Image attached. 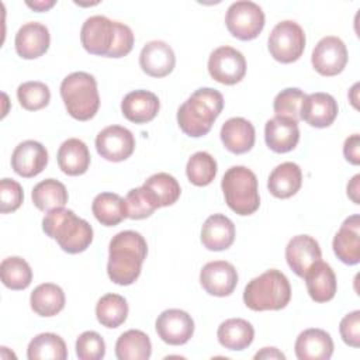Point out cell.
Here are the masks:
<instances>
[{
	"instance_id": "4dcf8cb0",
	"label": "cell",
	"mask_w": 360,
	"mask_h": 360,
	"mask_svg": "<svg viewBox=\"0 0 360 360\" xmlns=\"http://www.w3.org/2000/svg\"><path fill=\"white\" fill-rule=\"evenodd\" d=\"M30 304L32 311L39 316H53L65 307V292L53 283H44L34 288Z\"/></svg>"
},
{
	"instance_id": "836d02e7",
	"label": "cell",
	"mask_w": 360,
	"mask_h": 360,
	"mask_svg": "<svg viewBox=\"0 0 360 360\" xmlns=\"http://www.w3.org/2000/svg\"><path fill=\"white\" fill-rule=\"evenodd\" d=\"M28 360H65L68 349L65 340L51 332L37 335L27 347Z\"/></svg>"
},
{
	"instance_id": "ab89813d",
	"label": "cell",
	"mask_w": 360,
	"mask_h": 360,
	"mask_svg": "<svg viewBox=\"0 0 360 360\" xmlns=\"http://www.w3.org/2000/svg\"><path fill=\"white\" fill-rule=\"evenodd\" d=\"M305 93L301 89L297 87H288L281 90L274 101H273V110L277 117H284L290 118L294 121H300V112H301V105L305 98Z\"/></svg>"
},
{
	"instance_id": "8992f818",
	"label": "cell",
	"mask_w": 360,
	"mask_h": 360,
	"mask_svg": "<svg viewBox=\"0 0 360 360\" xmlns=\"http://www.w3.org/2000/svg\"><path fill=\"white\" fill-rule=\"evenodd\" d=\"M225 202L238 215H250L260 205L256 174L245 166L229 167L221 181Z\"/></svg>"
},
{
	"instance_id": "bcb514c9",
	"label": "cell",
	"mask_w": 360,
	"mask_h": 360,
	"mask_svg": "<svg viewBox=\"0 0 360 360\" xmlns=\"http://www.w3.org/2000/svg\"><path fill=\"white\" fill-rule=\"evenodd\" d=\"M343 155L347 162L352 165L360 163V136L359 134H353L349 138H346L343 143Z\"/></svg>"
},
{
	"instance_id": "30bf717a",
	"label": "cell",
	"mask_w": 360,
	"mask_h": 360,
	"mask_svg": "<svg viewBox=\"0 0 360 360\" xmlns=\"http://www.w3.org/2000/svg\"><path fill=\"white\" fill-rule=\"evenodd\" d=\"M208 73L218 83L236 84L245 77L246 59L232 46H219L208 58Z\"/></svg>"
},
{
	"instance_id": "7dc6e473",
	"label": "cell",
	"mask_w": 360,
	"mask_h": 360,
	"mask_svg": "<svg viewBox=\"0 0 360 360\" xmlns=\"http://www.w3.org/2000/svg\"><path fill=\"white\" fill-rule=\"evenodd\" d=\"M255 359L256 360H259V359H266V360H269V359L270 360L278 359V360H284L285 356L280 350H277L276 347H263L260 352H257L255 354Z\"/></svg>"
},
{
	"instance_id": "cb8c5ba5",
	"label": "cell",
	"mask_w": 360,
	"mask_h": 360,
	"mask_svg": "<svg viewBox=\"0 0 360 360\" xmlns=\"http://www.w3.org/2000/svg\"><path fill=\"white\" fill-rule=\"evenodd\" d=\"M219 135L224 146L235 155L249 152L253 148L256 138L253 124L242 117L226 120L221 127Z\"/></svg>"
},
{
	"instance_id": "ac0fdd59",
	"label": "cell",
	"mask_w": 360,
	"mask_h": 360,
	"mask_svg": "<svg viewBox=\"0 0 360 360\" xmlns=\"http://www.w3.org/2000/svg\"><path fill=\"white\" fill-rule=\"evenodd\" d=\"M321 259L319 243L309 235H297L287 243L285 260L298 277H304L307 270Z\"/></svg>"
},
{
	"instance_id": "d4e9b609",
	"label": "cell",
	"mask_w": 360,
	"mask_h": 360,
	"mask_svg": "<svg viewBox=\"0 0 360 360\" xmlns=\"http://www.w3.org/2000/svg\"><path fill=\"white\" fill-rule=\"evenodd\" d=\"M235 240V225L224 214L210 215L201 228V243L212 252L228 249Z\"/></svg>"
},
{
	"instance_id": "9a60e30c",
	"label": "cell",
	"mask_w": 360,
	"mask_h": 360,
	"mask_svg": "<svg viewBox=\"0 0 360 360\" xmlns=\"http://www.w3.org/2000/svg\"><path fill=\"white\" fill-rule=\"evenodd\" d=\"M48 165V150L37 141H24L18 143L11 155L13 170L25 179L39 174Z\"/></svg>"
},
{
	"instance_id": "44dd1931",
	"label": "cell",
	"mask_w": 360,
	"mask_h": 360,
	"mask_svg": "<svg viewBox=\"0 0 360 360\" xmlns=\"http://www.w3.org/2000/svg\"><path fill=\"white\" fill-rule=\"evenodd\" d=\"M266 145L276 153L292 150L300 141L298 122L284 117H273L264 125Z\"/></svg>"
},
{
	"instance_id": "5b68a950",
	"label": "cell",
	"mask_w": 360,
	"mask_h": 360,
	"mask_svg": "<svg viewBox=\"0 0 360 360\" xmlns=\"http://www.w3.org/2000/svg\"><path fill=\"white\" fill-rule=\"evenodd\" d=\"M60 97L69 115L77 121H89L100 107V96L94 76L73 72L60 83Z\"/></svg>"
},
{
	"instance_id": "603a6c76",
	"label": "cell",
	"mask_w": 360,
	"mask_h": 360,
	"mask_svg": "<svg viewBox=\"0 0 360 360\" xmlns=\"http://www.w3.org/2000/svg\"><path fill=\"white\" fill-rule=\"evenodd\" d=\"M294 349L298 360H328L333 353V340L326 330L311 328L298 335Z\"/></svg>"
},
{
	"instance_id": "ee69618b",
	"label": "cell",
	"mask_w": 360,
	"mask_h": 360,
	"mask_svg": "<svg viewBox=\"0 0 360 360\" xmlns=\"http://www.w3.org/2000/svg\"><path fill=\"white\" fill-rule=\"evenodd\" d=\"M343 342L352 347L360 346V311H353L343 316L339 325Z\"/></svg>"
},
{
	"instance_id": "60d3db41",
	"label": "cell",
	"mask_w": 360,
	"mask_h": 360,
	"mask_svg": "<svg viewBox=\"0 0 360 360\" xmlns=\"http://www.w3.org/2000/svg\"><path fill=\"white\" fill-rule=\"evenodd\" d=\"M125 204L128 218L131 219L148 218L155 212V210H158V205L142 186L128 191L125 197Z\"/></svg>"
},
{
	"instance_id": "f35d334b",
	"label": "cell",
	"mask_w": 360,
	"mask_h": 360,
	"mask_svg": "<svg viewBox=\"0 0 360 360\" xmlns=\"http://www.w3.org/2000/svg\"><path fill=\"white\" fill-rule=\"evenodd\" d=\"M17 98L22 108L38 111L49 104L51 90L42 82H25L17 89Z\"/></svg>"
},
{
	"instance_id": "2e32d148",
	"label": "cell",
	"mask_w": 360,
	"mask_h": 360,
	"mask_svg": "<svg viewBox=\"0 0 360 360\" xmlns=\"http://www.w3.org/2000/svg\"><path fill=\"white\" fill-rule=\"evenodd\" d=\"M339 107L336 100L322 91L307 94L300 112V120H304L308 125L315 128L329 127L338 117Z\"/></svg>"
},
{
	"instance_id": "ffe728a7",
	"label": "cell",
	"mask_w": 360,
	"mask_h": 360,
	"mask_svg": "<svg viewBox=\"0 0 360 360\" xmlns=\"http://www.w3.org/2000/svg\"><path fill=\"white\" fill-rule=\"evenodd\" d=\"M176 56L172 46L163 41L148 42L139 53L141 69L152 77H165L174 69Z\"/></svg>"
},
{
	"instance_id": "3957f363",
	"label": "cell",
	"mask_w": 360,
	"mask_h": 360,
	"mask_svg": "<svg viewBox=\"0 0 360 360\" xmlns=\"http://www.w3.org/2000/svg\"><path fill=\"white\" fill-rule=\"evenodd\" d=\"M44 232L55 239L59 248L70 255L84 252L93 242L91 225L79 218L72 210L56 208L45 214L42 219Z\"/></svg>"
},
{
	"instance_id": "83f0119b",
	"label": "cell",
	"mask_w": 360,
	"mask_h": 360,
	"mask_svg": "<svg viewBox=\"0 0 360 360\" xmlns=\"http://www.w3.org/2000/svg\"><path fill=\"white\" fill-rule=\"evenodd\" d=\"M302 173L297 163L284 162L273 169L267 180V188L276 198H290L301 188Z\"/></svg>"
},
{
	"instance_id": "f1b7e54d",
	"label": "cell",
	"mask_w": 360,
	"mask_h": 360,
	"mask_svg": "<svg viewBox=\"0 0 360 360\" xmlns=\"http://www.w3.org/2000/svg\"><path fill=\"white\" fill-rule=\"evenodd\" d=\"M217 338L219 345L228 350H243L252 345L255 329L246 319L231 318L218 326Z\"/></svg>"
},
{
	"instance_id": "f546056e",
	"label": "cell",
	"mask_w": 360,
	"mask_h": 360,
	"mask_svg": "<svg viewBox=\"0 0 360 360\" xmlns=\"http://www.w3.org/2000/svg\"><path fill=\"white\" fill-rule=\"evenodd\" d=\"M91 211L96 219L104 226H115L128 218L127 204L122 197L115 193H100L94 197Z\"/></svg>"
},
{
	"instance_id": "f6af8a7d",
	"label": "cell",
	"mask_w": 360,
	"mask_h": 360,
	"mask_svg": "<svg viewBox=\"0 0 360 360\" xmlns=\"http://www.w3.org/2000/svg\"><path fill=\"white\" fill-rule=\"evenodd\" d=\"M134 41L135 37L132 30L127 24L117 21V37L108 58H122L128 55L134 48Z\"/></svg>"
},
{
	"instance_id": "74e56055",
	"label": "cell",
	"mask_w": 360,
	"mask_h": 360,
	"mask_svg": "<svg viewBox=\"0 0 360 360\" xmlns=\"http://www.w3.org/2000/svg\"><path fill=\"white\" fill-rule=\"evenodd\" d=\"M186 174L191 184L204 187L212 183L217 176V160L208 152L200 150L191 155L186 165Z\"/></svg>"
},
{
	"instance_id": "7bdbcfd3",
	"label": "cell",
	"mask_w": 360,
	"mask_h": 360,
	"mask_svg": "<svg viewBox=\"0 0 360 360\" xmlns=\"http://www.w3.org/2000/svg\"><path fill=\"white\" fill-rule=\"evenodd\" d=\"M24 200V191L18 181L13 179H1L0 181V212L8 214L20 208Z\"/></svg>"
},
{
	"instance_id": "d6a6232c",
	"label": "cell",
	"mask_w": 360,
	"mask_h": 360,
	"mask_svg": "<svg viewBox=\"0 0 360 360\" xmlns=\"http://www.w3.org/2000/svg\"><path fill=\"white\" fill-rule=\"evenodd\" d=\"M31 198L34 205L44 212L65 207L68 202V191L63 183L55 179H45L34 186Z\"/></svg>"
},
{
	"instance_id": "1f68e13d",
	"label": "cell",
	"mask_w": 360,
	"mask_h": 360,
	"mask_svg": "<svg viewBox=\"0 0 360 360\" xmlns=\"http://www.w3.org/2000/svg\"><path fill=\"white\" fill-rule=\"evenodd\" d=\"M150 353V339L139 329H129L117 339L115 356L118 360H148Z\"/></svg>"
},
{
	"instance_id": "9c48e42d",
	"label": "cell",
	"mask_w": 360,
	"mask_h": 360,
	"mask_svg": "<svg viewBox=\"0 0 360 360\" xmlns=\"http://www.w3.org/2000/svg\"><path fill=\"white\" fill-rule=\"evenodd\" d=\"M117 37V21H111L105 15L89 17L80 30V42L83 48L98 56L108 58Z\"/></svg>"
},
{
	"instance_id": "7402d4cb",
	"label": "cell",
	"mask_w": 360,
	"mask_h": 360,
	"mask_svg": "<svg viewBox=\"0 0 360 360\" xmlns=\"http://www.w3.org/2000/svg\"><path fill=\"white\" fill-rule=\"evenodd\" d=\"M160 108L158 96L149 90H134L121 101L124 117L134 124H146L152 121Z\"/></svg>"
},
{
	"instance_id": "b9f144b4",
	"label": "cell",
	"mask_w": 360,
	"mask_h": 360,
	"mask_svg": "<svg viewBox=\"0 0 360 360\" xmlns=\"http://www.w3.org/2000/svg\"><path fill=\"white\" fill-rule=\"evenodd\" d=\"M76 354L80 360H101L105 354V343L94 330L83 332L76 340Z\"/></svg>"
},
{
	"instance_id": "5bb4252c",
	"label": "cell",
	"mask_w": 360,
	"mask_h": 360,
	"mask_svg": "<svg viewBox=\"0 0 360 360\" xmlns=\"http://www.w3.org/2000/svg\"><path fill=\"white\" fill-rule=\"evenodd\" d=\"M200 283L210 295L228 297L236 288L238 273L229 262H210L200 271Z\"/></svg>"
},
{
	"instance_id": "6da1fadb",
	"label": "cell",
	"mask_w": 360,
	"mask_h": 360,
	"mask_svg": "<svg viewBox=\"0 0 360 360\" xmlns=\"http://www.w3.org/2000/svg\"><path fill=\"white\" fill-rule=\"evenodd\" d=\"M148 255L145 238L135 231H121L108 245L107 274L118 285H131L141 274Z\"/></svg>"
},
{
	"instance_id": "52a82bcc",
	"label": "cell",
	"mask_w": 360,
	"mask_h": 360,
	"mask_svg": "<svg viewBox=\"0 0 360 360\" xmlns=\"http://www.w3.org/2000/svg\"><path fill=\"white\" fill-rule=\"evenodd\" d=\"M305 32L300 24L292 20H284L271 30L267 48L270 55L281 63H292L298 60L305 49Z\"/></svg>"
},
{
	"instance_id": "4316f807",
	"label": "cell",
	"mask_w": 360,
	"mask_h": 360,
	"mask_svg": "<svg viewBox=\"0 0 360 360\" xmlns=\"http://www.w3.org/2000/svg\"><path fill=\"white\" fill-rule=\"evenodd\" d=\"M58 166L68 176L84 174L90 166V152L87 145L77 139H66L58 149Z\"/></svg>"
},
{
	"instance_id": "277c9868",
	"label": "cell",
	"mask_w": 360,
	"mask_h": 360,
	"mask_svg": "<svg viewBox=\"0 0 360 360\" xmlns=\"http://www.w3.org/2000/svg\"><path fill=\"white\" fill-rule=\"evenodd\" d=\"M291 300L288 278L276 269L252 278L243 291V302L252 311H278Z\"/></svg>"
},
{
	"instance_id": "c3c4849f",
	"label": "cell",
	"mask_w": 360,
	"mask_h": 360,
	"mask_svg": "<svg viewBox=\"0 0 360 360\" xmlns=\"http://www.w3.org/2000/svg\"><path fill=\"white\" fill-rule=\"evenodd\" d=\"M359 180L360 174H356L347 184V195L352 198L354 204H359Z\"/></svg>"
},
{
	"instance_id": "4fadbf2b",
	"label": "cell",
	"mask_w": 360,
	"mask_h": 360,
	"mask_svg": "<svg viewBox=\"0 0 360 360\" xmlns=\"http://www.w3.org/2000/svg\"><path fill=\"white\" fill-rule=\"evenodd\" d=\"M159 338L172 346H180L187 343L194 333V321L191 315L181 309L163 311L155 323Z\"/></svg>"
},
{
	"instance_id": "681fc988",
	"label": "cell",
	"mask_w": 360,
	"mask_h": 360,
	"mask_svg": "<svg viewBox=\"0 0 360 360\" xmlns=\"http://www.w3.org/2000/svg\"><path fill=\"white\" fill-rule=\"evenodd\" d=\"M55 0H39V1H25V4L30 7V8H32V10H35V11H46V10H49L51 7H53L55 6Z\"/></svg>"
},
{
	"instance_id": "7a4b0ae2",
	"label": "cell",
	"mask_w": 360,
	"mask_h": 360,
	"mask_svg": "<svg viewBox=\"0 0 360 360\" xmlns=\"http://www.w3.org/2000/svg\"><path fill=\"white\" fill-rule=\"evenodd\" d=\"M224 108L222 94L211 87L197 89L177 110L180 129L191 136L207 135Z\"/></svg>"
},
{
	"instance_id": "ba28073f",
	"label": "cell",
	"mask_w": 360,
	"mask_h": 360,
	"mask_svg": "<svg viewBox=\"0 0 360 360\" xmlns=\"http://www.w3.org/2000/svg\"><path fill=\"white\" fill-rule=\"evenodd\" d=\"M225 25L229 34L240 41L255 39L264 27L262 7L249 0L232 3L225 15Z\"/></svg>"
},
{
	"instance_id": "7c38bea8",
	"label": "cell",
	"mask_w": 360,
	"mask_h": 360,
	"mask_svg": "<svg viewBox=\"0 0 360 360\" xmlns=\"http://www.w3.org/2000/svg\"><path fill=\"white\" fill-rule=\"evenodd\" d=\"M96 149L108 162H122L134 153L135 138L128 128L110 125L96 136Z\"/></svg>"
},
{
	"instance_id": "e0dca14e",
	"label": "cell",
	"mask_w": 360,
	"mask_h": 360,
	"mask_svg": "<svg viewBox=\"0 0 360 360\" xmlns=\"http://www.w3.org/2000/svg\"><path fill=\"white\" fill-rule=\"evenodd\" d=\"M332 248L340 262L354 266L360 262V217H347L333 238Z\"/></svg>"
},
{
	"instance_id": "8d00e7d4",
	"label": "cell",
	"mask_w": 360,
	"mask_h": 360,
	"mask_svg": "<svg viewBox=\"0 0 360 360\" xmlns=\"http://www.w3.org/2000/svg\"><path fill=\"white\" fill-rule=\"evenodd\" d=\"M0 277L7 288L25 290L32 281V270L22 257L10 256L0 264Z\"/></svg>"
},
{
	"instance_id": "e575fe53",
	"label": "cell",
	"mask_w": 360,
	"mask_h": 360,
	"mask_svg": "<svg viewBox=\"0 0 360 360\" xmlns=\"http://www.w3.org/2000/svg\"><path fill=\"white\" fill-rule=\"evenodd\" d=\"M142 187L149 193L158 208L174 204L180 197V184L169 173H155L145 180Z\"/></svg>"
},
{
	"instance_id": "8fae6325",
	"label": "cell",
	"mask_w": 360,
	"mask_h": 360,
	"mask_svg": "<svg viewBox=\"0 0 360 360\" xmlns=\"http://www.w3.org/2000/svg\"><path fill=\"white\" fill-rule=\"evenodd\" d=\"M311 62L314 69L322 76L339 75L347 63V49L345 42L333 35L323 37L315 45Z\"/></svg>"
},
{
	"instance_id": "d6986e66",
	"label": "cell",
	"mask_w": 360,
	"mask_h": 360,
	"mask_svg": "<svg viewBox=\"0 0 360 360\" xmlns=\"http://www.w3.org/2000/svg\"><path fill=\"white\" fill-rule=\"evenodd\" d=\"M51 44L49 30L37 21L25 22L15 34L14 45L18 56L22 59H37L42 56Z\"/></svg>"
},
{
	"instance_id": "d590c367",
	"label": "cell",
	"mask_w": 360,
	"mask_h": 360,
	"mask_svg": "<svg viewBox=\"0 0 360 360\" xmlns=\"http://www.w3.org/2000/svg\"><path fill=\"white\" fill-rule=\"evenodd\" d=\"M96 316L97 321L110 329L118 328L127 321L128 316V304L127 300L114 292H108L103 295L96 305Z\"/></svg>"
},
{
	"instance_id": "484cf974",
	"label": "cell",
	"mask_w": 360,
	"mask_h": 360,
	"mask_svg": "<svg viewBox=\"0 0 360 360\" xmlns=\"http://www.w3.org/2000/svg\"><path fill=\"white\" fill-rule=\"evenodd\" d=\"M302 278H305L308 294L315 302H328L335 297L338 288L336 276L328 263L316 262L307 270Z\"/></svg>"
}]
</instances>
